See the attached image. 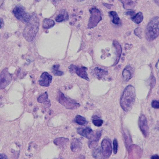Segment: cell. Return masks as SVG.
<instances>
[{
    "instance_id": "cell-1",
    "label": "cell",
    "mask_w": 159,
    "mask_h": 159,
    "mask_svg": "<svg viewBox=\"0 0 159 159\" xmlns=\"http://www.w3.org/2000/svg\"><path fill=\"white\" fill-rule=\"evenodd\" d=\"M136 91L132 85L127 86L120 98V106L124 111H128L132 108L135 101Z\"/></svg>"
},
{
    "instance_id": "cell-2",
    "label": "cell",
    "mask_w": 159,
    "mask_h": 159,
    "mask_svg": "<svg viewBox=\"0 0 159 159\" xmlns=\"http://www.w3.org/2000/svg\"><path fill=\"white\" fill-rule=\"evenodd\" d=\"M39 18L36 14L31 15L30 20L27 23L24 28L23 35L28 42H32L35 39L39 30Z\"/></svg>"
},
{
    "instance_id": "cell-3",
    "label": "cell",
    "mask_w": 159,
    "mask_h": 159,
    "mask_svg": "<svg viewBox=\"0 0 159 159\" xmlns=\"http://www.w3.org/2000/svg\"><path fill=\"white\" fill-rule=\"evenodd\" d=\"M145 34L146 38L149 42L153 41L159 36V17H155L151 20L147 26Z\"/></svg>"
},
{
    "instance_id": "cell-4",
    "label": "cell",
    "mask_w": 159,
    "mask_h": 159,
    "mask_svg": "<svg viewBox=\"0 0 159 159\" xmlns=\"http://www.w3.org/2000/svg\"><path fill=\"white\" fill-rule=\"evenodd\" d=\"M57 101L64 107L69 110H73L78 108L80 105L74 100L65 96L64 93L59 91L57 97Z\"/></svg>"
},
{
    "instance_id": "cell-5",
    "label": "cell",
    "mask_w": 159,
    "mask_h": 159,
    "mask_svg": "<svg viewBox=\"0 0 159 159\" xmlns=\"http://www.w3.org/2000/svg\"><path fill=\"white\" fill-rule=\"evenodd\" d=\"M91 15L87 24L88 29H92L96 27L99 22L101 20V13L96 8H92L90 9Z\"/></svg>"
},
{
    "instance_id": "cell-6",
    "label": "cell",
    "mask_w": 159,
    "mask_h": 159,
    "mask_svg": "<svg viewBox=\"0 0 159 159\" xmlns=\"http://www.w3.org/2000/svg\"><path fill=\"white\" fill-rule=\"evenodd\" d=\"M13 13L18 20L25 24H27L31 18V15L25 11L24 7L20 5L15 6L13 10Z\"/></svg>"
},
{
    "instance_id": "cell-7",
    "label": "cell",
    "mask_w": 159,
    "mask_h": 159,
    "mask_svg": "<svg viewBox=\"0 0 159 159\" xmlns=\"http://www.w3.org/2000/svg\"><path fill=\"white\" fill-rule=\"evenodd\" d=\"M69 71L71 73H75L78 76L81 78H83L87 81H89V78L87 76V68L84 66H75L74 65H71L69 66Z\"/></svg>"
},
{
    "instance_id": "cell-8",
    "label": "cell",
    "mask_w": 159,
    "mask_h": 159,
    "mask_svg": "<svg viewBox=\"0 0 159 159\" xmlns=\"http://www.w3.org/2000/svg\"><path fill=\"white\" fill-rule=\"evenodd\" d=\"M0 79V87L1 89H5L12 81V75L8 72V70L6 68L1 71Z\"/></svg>"
},
{
    "instance_id": "cell-9",
    "label": "cell",
    "mask_w": 159,
    "mask_h": 159,
    "mask_svg": "<svg viewBox=\"0 0 159 159\" xmlns=\"http://www.w3.org/2000/svg\"><path fill=\"white\" fill-rule=\"evenodd\" d=\"M101 151L103 158L108 159L112 153V147H111L110 140L105 138L101 142Z\"/></svg>"
},
{
    "instance_id": "cell-10",
    "label": "cell",
    "mask_w": 159,
    "mask_h": 159,
    "mask_svg": "<svg viewBox=\"0 0 159 159\" xmlns=\"http://www.w3.org/2000/svg\"><path fill=\"white\" fill-rule=\"evenodd\" d=\"M138 124L140 130L141 131L144 136L147 137L149 134V127L147 125V118L144 115H142L140 117Z\"/></svg>"
},
{
    "instance_id": "cell-11",
    "label": "cell",
    "mask_w": 159,
    "mask_h": 159,
    "mask_svg": "<svg viewBox=\"0 0 159 159\" xmlns=\"http://www.w3.org/2000/svg\"><path fill=\"white\" fill-rule=\"evenodd\" d=\"M52 78V76L50 75L48 72H44L40 76V78L38 81L39 84L42 87H48L51 83Z\"/></svg>"
},
{
    "instance_id": "cell-12",
    "label": "cell",
    "mask_w": 159,
    "mask_h": 159,
    "mask_svg": "<svg viewBox=\"0 0 159 159\" xmlns=\"http://www.w3.org/2000/svg\"><path fill=\"white\" fill-rule=\"evenodd\" d=\"M77 133L83 137L89 140L92 136L93 131L91 127L87 126L84 127H79L77 129Z\"/></svg>"
},
{
    "instance_id": "cell-13",
    "label": "cell",
    "mask_w": 159,
    "mask_h": 159,
    "mask_svg": "<svg viewBox=\"0 0 159 159\" xmlns=\"http://www.w3.org/2000/svg\"><path fill=\"white\" fill-rule=\"evenodd\" d=\"M101 136V131H99L97 132H93L92 136L89 139V147L90 149L96 147L98 144V142L99 141V139Z\"/></svg>"
},
{
    "instance_id": "cell-14",
    "label": "cell",
    "mask_w": 159,
    "mask_h": 159,
    "mask_svg": "<svg viewBox=\"0 0 159 159\" xmlns=\"http://www.w3.org/2000/svg\"><path fill=\"white\" fill-rule=\"evenodd\" d=\"M134 72V70L132 66L130 65H127L126 66L122 73V75H123L124 81L128 82L129 80L132 78Z\"/></svg>"
},
{
    "instance_id": "cell-15",
    "label": "cell",
    "mask_w": 159,
    "mask_h": 159,
    "mask_svg": "<svg viewBox=\"0 0 159 159\" xmlns=\"http://www.w3.org/2000/svg\"><path fill=\"white\" fill-rule=\"evenodd\" d=\"M92 73L97 78H98L99 80H101L106 75H108V71L99 68L98 67H97L93 69Z\"/></svg>"
},
{
    "instance_id": "cell-16",
    "label": "cell",
    "mask_w": 159,
    "mask_h": 159,
    "mask_svg": "<svg viewBox=\"0 0 159 159\" xmlns=\"http://www.w3.org/2000/svg\"><path fill=\"white\" fill-rule=\"evenodd\" d=\"M114 46L116 49V61L114 64V65H116L119 62L120 60L122 53V48L120 45V44L116 40H114L113 42Z\"/></svg>"
},
{
    "instance_id": "cell-17",
    "label": "cell",
    "mask_w": 159,
    "mask_h": 159,
    "mask_svg": "<svg viewBox=\"0 0 159 159\" xmlns=\"http://www.w3.org/2000/svg\"><path fill=\"white\" fill-rule=\"evenodd\" d=\"M82 147V144L80 141L77 138H74L71 144V149L73 152H76L80 150Z\"/></svg>"
},
{
    "instance_id": "cell-18",
    "label": "cell",
    "mask_w": 159,
    "mask_h": 159,
    "mask_svg": "<svg viewBox=\"0 0 159 159\" xmlns=\"http://www.w3.org/2000/svg\"><path fill=\"white\" fill-rule=\"evenodd\" d=\"M69 141V140L68 138H64V137H59L56 138L54 141V144L58 146V147L62 148L66 145L67 143Z\"/></svg>"
},
{
    "instance_id": "cell-19",
    "label": "cell",
    "mask_w": 159,
    "mask_h": 159,
    "mask_svg": "<svg viewBox=\"0 0 159 159\" xmlns=\"http://www.w3.org/2000/svg\"><path fill=\"white\" fill-rule=\"evenodd\" d=\"M121 2L123 3L124 9L126 10H131L134 8L136 5V2L134 1H129V0H125V1H121Z\"/></svg>"
},
{
    "instance_id": "cell-20",
    "label": "cell",
    "mask_w": 159,
    "mask_h": 159,
    "mask_svg": "<svg viewBox=\"0 0 159 159\" xmlns=\"http://www.w3.org/2000/svg\"><path fill=\"white\" fill-rule=\"evenodd\" d=\"M55 25V22L53 20L49 19H45L42 21V26L45 29H50Z\"/></svg>"
},
{
    "instance_id": "cell-21",
    "label": "cell",
    "mask_w": 159,
    "mask_h": 159,
    "mask_svg": "<svg viewBox=\"0 0 159 159\" xmlns=\"http://www.w3.org/2000/svg\"><path fill=\"white\" fill-rule=\"evenodd\" d=\"M38 102L39 103H43L49 106V103H50V100H48V94L47 93V92H45V93H43L42 95L39 96V98H38Z\"/></svg>"
},
{
    "instance_id": "cell-22",
    "label": "cell",
    "mask_w": 159,
    "mask_h": 159,
    "mask_svg": "<svg viewBox=\"0 0 159 159\" xmlns=\"http://www.w3.org/2000/svg\"><path fill=\"white\" fill-rule=\"evenodd\" d=\"M143 19H144V17H143V13L142 12H139L135 14V15L134 17H133L132 20L136 24H139L143 20Z\"/></svg>"
},
{
    "instance_id": "cell-23",
    "label": "cell",
    "mask_w": 159,
    "mask_h": 159,
    "mask_svg": "<svg viewBox=\"0 0 159 159\" xmlns=\"http://www.w3.org/2000/svg\"><path fill=\"white\" fill-rule=\"evenodd\" d=\"M69 19V16L66 11H64L63 10L62 12H60V13L57 15L55 18V20L58 22H60L62 21H64L65 20H68Z\"/></svg>"
},
{
    "instance_id": "cell-24",
    "label": "cell",
    "mask_w": 159,
    "mask_h": 159,
    "mask_svg": "<svg viewBox=\"0 0 159 159\" xmlns=\"http://www.w3.org/2000/svg\"><path fill=\"white\" fill-rule=\"evenodd\" d=\"M74 122L80 126H85L87 124V120L84 117L80 115H77L74 119Z\"/></svg>"
},
{
    "instance_id": "cell-25",
    "label": "cell",
    "mask_w": 159,
    "mask_h": 159,
    "mask_svg": "<svg viewBox=\"0 0 159 159\" xmlns=\"http://www.w3.org/2000/svg\"><path fill=\"white\" fill-rule=\"evenodd\" d=\"M109 15H111V17L112 18V21L113 24H120L121 23V20L119 17H118L117 12L115 11H110L109 12Z\"/></svg>"
},
{
    "instance_id": "cell-26",
    "label": "cell",
    "mask_w": 159,
    "mask_h": 159,
    "mask_svg": "<svg viewBox=\"0 0 159 159\" xmlns=\"http://www.w3.org/2000/svg\"><path fill=\"white\" fill-rule=\"evenodd\" d=\"M59 68H60V65L58 64L54 65L52 67V73L55 76H62L64 74V72L60 71L59 69Z\"/></svg>"
},
{
    "instance_id": "cell-27",
    "label": "cell",
    "mask_w": 159,
    "mask_h": 159,
    "mask_svg": "<svg viewBox=\"0 0 159 159\" xmlns=\"http://www.w3.org/2000/svg\"><path fill=\"white\" fill-rule=\"evenodd\" d=\"M92 155H93V157L96 159L103 158V156L102 155V151L100 148L96 149V150L93 151Z\"/></svg>"
},
{
    "instance_id": "cell-28",
    "label": "cell",
    "mask_w": 159,
    "mask_h": 159,
    "mask_svg": "<svg viewBox=\"0 0 159 159\" xmlns=\"http://www.w3.org/2000/svg\"><path fill=\"white\" fill-rule=\"evenodd\" d=\"M93 118L92 123L94 124V126H97V127H100V126H102L103 123V121L102 119H100L98 117H97V118L93 117Z\"/></svg>"
},
{
    "instance_id": "cell-29",
    "label": "cell",
    "mask_w": 159,
    "mask_h": 159,
    "mask_svg": "<svg viewBox=\"0 0 159 159\" xmlns=\"http://www.w3.org/2000/svg\"><path fill=\"white\" fill-rule=\"evenodd\" d=\"M113 150H114V154H117V151H118V141H117V139H114V141H113Z\"/></svg>"
},
{
    "instance_id": "cell-30",
    "label": "cell",
    "mask_w": 159,
    "mask_h": 159,
    "mask_svg": "<svg viewBox=\"0 0 159 159\" xmlns=\"http://www.w3.org/2000/svg\"><path fill=\"white\" fill-rule=\"evenodd\" d=\"M152 107L155 109H159V102L158 100H153L151 103Z\"/></svg>"
},
{
    "instance_id": "cell-31",
    "label": "cell",
    "mask_w": 159,
    "mask_h": 159,
    "mask_svg": "<svg viewBox=\"0 0 159 159\" xmlns=\"http://www.w3.org/2000/svg\"><path fill=\"white\" fill-rule=\"evenodd\" d=\"M135 34L136 36L141 38L142 30L140 28H137L134 31Z\"/></svg>"
},
{
    "instance_id": "cell-32",
    "label": "cell",
    "mask_w": 159,
    "mask_h": 159,
    "mask_svg": "<svg viewBox=\"0 0 159 159\" xmlns=\"http://www.w3.org/2000/svg\"><path fill=\"white\" fill-rule=\"evenodd\" d=\"M126 15H130V16H131V17H134L135 15V12L134 11H128V12H127Z\"/></svg>"
},
{
    "instance_id": "cell-33",
    "label": "cell",
    "mask_w": 159,
    "mask_h": 159,
    "mask_svg": "<svg viewBox=\"0 0 159 159\" xmlns=\"http://www.w3.org/2000/svg\"><path fill=\"white\" fill-rule=\"evenodd\" d=\"M103 5L106 6L108 9H110L111 6H113L112 4H107V3H103Z\"/></svg>"
},
{
    "instance_id": "cell-34",
    "label": "cell",
    "mask_w": 159,
    "mask_h": 159,
    "mask_svg": "<svg viewBox=\"0 0 159 159\" xmlns=\"http://www.w3.org/2000/svg\"><path fill=\"white\" fill-rule=\"evenodd\" d=\"M4 26V23H3V19L2 18H1V22H0V28L2 29Z\"/></svg>"
},
{
    "instance_id": "cell-35",
    "label": "cell",
    "mask_w": 159,
    "mask_h": 159,
    "mask_svg": "<svg viewBox=\"0 0 159 159\" xmlns=\"http://www.w3.org/2000/svg\"><path fill=\"white\" fill-rule=\"evenodd\" d=\"M0 157H1V159H8L7 156L4 154H1Z\"/></svg>"
},
{
    "instance_id": "cell-36",
    "label": "cell",
    "mask_w": 159,
    "mask_h": 159,
    "mask_svg": "<svg viewBox=\"0 0 159 159\" xmlns=\"http://www.w3.org/2000/svg\"><path fill=\"white\" fill-rule=\"evenodd\" d=\"M151 159H159V156H158V155H154V156H152V157H151Z\"/></svg>"
},
{
    "instance_id": "cell-37",
    "label": "cell",
    "mask_w": 159,
    "mask_h": 159,
    "mask_svg": "<svg viewBox=\"0 0 159 159\" xmlns=\"http://www.w3.org/2000/svg\"><path fill=\"white\" fill-rule=\"evenodd\" d=\"M158 64H159V62H158V63H157V65H156V66H157L156 67H157L158 69Z\"/></svg>"
}]
</instances>
